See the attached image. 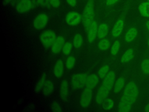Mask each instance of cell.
<instances>
[{
  "instance_id": "3957f363",
  "label": "cell",
  "mask_w": 149,
  "mask_h": 112,
  "mask_svg": "<svg viewBox=\"0 0 149 112\" xmlns=\"http://www.w3.org/2000/svg\"><path fill=\"white\" fill-rule=\"evenodd\" d=\"M94 18V0H88L82 15V20L85 30L88 32Z\"/></svg>"
},
{
  "instance_id": "1f68e13d",
  "label": "cell",
  "mask_w": 149,
  "mask_h": 112,
  "mask_svg": "<svg viewBox=\"0 0 149 112\" xmlns=\"http://www.w3.org/2000/svg\"><path fill=\"white\" fill-rule=\"evenodd\" d=\"M39 5L49 7L51 5V0H39Z\"/></svg>"
},
{
  "instance_id": "8992f818",
  "label": "cell",
  "mask_w": 149,
  "mask_h": 112,
  "mask_svg": "<svg viewBox=\"0 0 149 112\" xmlns=\"http://www.w3.org/2000/svg\"><path fill=\"white\" fill-rule=\"evenodd\" d=\"M93 98V91L91 89L86 88L81 93L80 103L82 107L87 108L90 104Z\"/></svg>"
},
{
  "instance_id": "d6a6232c",
  "label": "cell",
  "mask_w": 149,
  "mask_h": 112,
  "mask_svg": "<svg viewBox=\"0 0 149 112\" xmlns=\"http://www.w3.org/2000/svg\"><path fill=\"white\" fill-rule=\"evenodd\" d=\"M61 4L59 0H51V5L54 8H58Z\"/></svg>"
},
{
  "instance_id": "74e56055",
  "label": "cell",
  "mask_w": 149,
  "mask_h": 112,
  "mask_svg": "<svg viewBox=\"0 0 149 112\" xmlns=\"http://www.w3.org/2000/svg\"><path fill=\"white\" fill-rule=\"evenodd\" d=\"M145 111L149 112V103L147 104L145 107Z\"/></svg>"
},
{
  "instance_id": "9a60e30c",
  "label": "cell",
  "mask_w": 149,
  "mask_h": 112,
  "mask_svg": "<svg viewBox=\"0 0 149 112\" xmlns=\"http://www.w3.org/2000/svg\"><path fill=\"white\" fill-rule=\"evenodd\" d=\"M137 30L135 27L130 28L125 34V41L127 43H130L134 40L137 35Z\"/></svg>"
},
{
  "instance_id": "277c9868",
  "label": "cell",
  "mask_w": 149,
  "mask_h": 112,
  "mask_svg": "<svg viewBox=\"0 0 149 112\" xmlns=\"http://www.w3.org/2000/svg\"><path fill=\"white\" fill-rule=\"evenodd\" d=\"M56 38L55 33L51 30L44 31L41 33L40 37L41 43L46 48L51 46Z\"/></svg>"
},
{
  "instance_id": "30bf717a",
  "label": "cell",
  "mask_w": 149,
  "mask_h": 112,
  "mask_svg": "<svg viewBox=\"0 0 149 112\" xmlns=\"http://www.w3.org/2000/svg\"><path fill=\"white\" fill-rule=\"evenodd\" d=\"M65 44V38L62 36H59L56 37V40L51 46L52 52L54 54L59 53L63 48Z\"/></svg>"
},
{
  "instance_id": "d6986e66",
  "label": "cell",
  "mask_w": 149,
  "mask_h": 112,
  "mask_svg": "<svg viewBox=\"0 0 149 112\" xmlns=\"http://www.w3.org/2000/svg\"><path fill=\"white\" fill-rule=\"evenodd\" d=\"M54 89V85L53 83L50 80L45 81L44 85L42 88V93L45 96H48L50 95Z\"/></svg>"
},
{
  "instance_id": "d590c367",
  "label": "cell",
  "mask_w": 149,
  "mask_h": 112,
  "mask_svg": "<svg viewBox=\"0 0 149 112\" xmlns=\"http://www.w3.org/2000/svg\"><path fill=\"white\" fill-rule=\"evenodd\" d=\"M33 5H39V0H31Z\"/></svg>"
},
{
  "instance_id": "ffe728a7",
  "label": "cell",
  "mask_w": 149,
  "mask_h": 112,
  "mask_svg": "<svg viewBox=\"0 0 149 112\" xmlns=\"http://www.w3.org/2000/svg\"><path fill=\"white\" fill-rule=\"evenodd\" d=\"M134 57V51L132 48L128 49L122 55L121 58V62L122 63H126L131 61Z\"/></svg>"
},
{
  "instance_id": "ab89813d",
  "label": "cell",
  "mask_w": 149,
  "mask_h": 112,
  "mask_svg": "<svg viewBox=\"0 0 149 112\" xmlns=\"http://www.w3.org/2000/svg\"><path fill=\"white\" fill-rule=\"evenodd\" d=\"M148 46H149V39H148Z\"/></svg>"
},
{
  "instance_id": "8d00e7d4",
  "label": "cell",
  "mask_w": 149,
  "mask_h": 112,
  "mask_svg": "<svg viewBox=\"0 0 149 112\" xmlns=\"http://www.w3.org/2000/svg\"><path fill=\"white\" fill-rule=\"evenodd\" d=\"M14 0H3V3L5 4H8L12 2Z\"/></svg>"
},
{
  "instance_id": "603a6c76",
  "label": "cell",
  "mask_w": 149,
  "mask_h": 112,
  "mask_svg": "<svg viewBox=\"0 0 149 112\" xmlns=\"http://www.w3.org/2000/svg\"><path fill=\"white\" fill-rule=\"evenodd\" d=\"M110 47V41L108 39L102 38L98 44V48L101 51H105Z\"/></svg>"
},
{
  "instance_id": "5b68a950",
  "label": "cell",
  "mask_w": 149,
  "mask_h": 112,
  "mask_svg": "<svg viewBox=\"0 0 149 112\" xmlns=\"http://www.w3.org/2000/svg\"><path fill=\"white\" fill-rule=\"evenodd\" d=\"M87 74L85 73H80L74 74L71 78V83L73 88L80 89L86 85L87 79Z\"/></svg>"
},
{
  "instance_id": "9c48e42d",
  "label": "cell",
  "mask_w": 149,
  "mask_h": 112,
  "mask_svg": "<svg viewBox=\"0 0 149 112\" xmlns=\"http://www.w3.org/2000/svg\"><path fill=\"white\" fill-rule=\"evenodd\" d=\"M33 6L31 0H19L16 6V9L19 13H24L30 10Z\"/></svg>"
},
{
  "instance_id": "7402d4cb",
  "label": "cell",
  "mask_w": 149,
  "mask_h": 112,
  "mask_svg": "<svg viewBox=\"0 0 149 112\" xmlns=\"http://www.w3.org/2000/svg\"><path fill=\"white\" fill-rule=\"evenodd\" d=\"M73 46L76 48H80L83 45V37L80 34H76L73 38Z\"/></svg>"
},
{
  "instance_id": "d4e9b609",
  "label": "cell",
  "mask_w": 149,
  "mask_h": 112,
  "mask_svg": "<svg viewBox=\"0 0 149 112\" xmlns=\"http://www.w3.org/2000/svg\"><path fill=\"white\" fill-rule=\"evenodd\" d=\"M102 108L105 110H109L113 108L114 106V102L110 98H106L102 103Z\"/></svg>"
},
{
  "instance_id": "60d3db41",
  "label": "cell",
  "mask_w": 149,
  "mask_h": 112,
  "mask_svg": "<svg viewBox=\"0 0 149 112\" xmlns=\"http://www.w3.org/2000/svg\"><path fill=\"white\" fill-rule=\"evenodd\" d=\"M148 1H149V0H148Z\"/></svg>"
},
{
  "instance_id": "e0dca14e",
  "label": "cell",
  "mask_w": 149,
  "mask_h": 112,
  "mask_svg": "<svg viewBox=\"0 0 149 112\" xmlns=\"http://www.w3.org/2000/svg\"><path fill=\"white\" fill-rule=\"evenodd\" d=\"M140 14L144 17H149V1L142 2L139 7Z\"/></svg>"
},
{
  "instance_id": "e575fe53",
  "label": "cell",
  "mask_w": 149,
  "mask_h": 112,
  "mask_svg": "<svg viewBox=\"0 0 149 112\" xmlns=\"http://www.w3.org/2000/svg\"><path fill=\"white\" fill-rule=\"evenodd\" d=\"M119 0H107V5H109V6H111V5H113L114 4H115L116 2H117Z\"/></svg>"
},
{
  "instance_id": "8fae6325",
  "label": "cell",
  "mask_w": 149,
  "mask_h": 112,
  "mask_svg": "<svg viewBox=\"0 0 149 112\" xmlns=\"http://www.w3.org/2000/svg\"><path fill=\"white\" fill-rule=\"evenodd\" d=\"M98 27L96 22L93 21L90 25V27L88 30L87 40L89 43H92L94 41L97 34Z\"/></svg>"
},
{
  "instance_id": "5bb4252c",
  "label": "cell",
  "mask_w": 149,
  "mask_h": 112,
  "mask_svg": "<svg viewBox=\"0 0 149 112\" xmlns=\"http://www.w3.org/2000/svg\"><path fill=\"white\" fill-rule=\"evenodd\" d=\"M63 69H64L63 62L62 61V60H59L58 61H57V62H56L54 66V73L55 76L58 78H61L63 74Z\"/></svg>"
},
{
  "instance_id": "484cf974",
  "label": "cell",
  "mask_w": 149,
  "mask_h": 112,
  "mask_svg": "<svg viewBox=\"0 0 149 112\" xmlns=\"http://www.w3.org/2000/svg\"><path fill=\"white\" fill-rule=\"evenodd\" d=\"M109 70V66L108 65H104L102 67L100 68V69L98 71V75L99 77L101 79L104 78L106 75L108 74V72Z\"/></svg>"
},
{
  "instance_id": "4316f807",
  "label": "cell",
  "mask_w": 149,
  "mask_h": 112,
  "mask_svg": "<svg viewBox=\"0 0 149 112\" xmlns=\"http://www.w3.org/2000/svg\"><path fill=\"white\" fill-rule=\"evenodd\" d=\"M141 68L144 74H149V58L144 59L143 61L141 64Z\"/></svg>"
},
{
  "instance_id": "7a4b0ae2",
  "label": "cell",
  "mask_w": 149,
  "mask_h": 112,
  "mask_svg": "<svg viewBox=\"0 0 149 112\" xmlns=\"http://www.w3.org/2000/svg\"><path fill=\"white\" fill-rule=\"evenodd\" d=\"M115 79V73L111 71L108 73L99 88L95 96V101L98 104L102 103L103 101L107 98L111 90L112 89Z\"/></svg>"
},
{
  "instance_id": "52a82bcc",
  "label": "cell",
  "mask_w": 149,
  "mask_h": 112,
  "mask_svg": "<svg viewBox=\"0 0 149 112\" xmlns=\"http://www.w3.org/2000/svg\"><path fill=\"white\" fill-rule=\"evenodd\" d=\"M48 16L45 13L38 15L33 21V26L36 29L40 30L43 29L48 23Z\"/></svg>"
},
{
  "instance_id": "ba28073f",
  "label": "cell",
  "mask_w": 149,
  "mask_h": 112,
  "mask_svg": "<svg viewBox=\"0 0 149 112\" xmlns=\"http://www.w3.org/2000/svg\"><path fill=\"white\" fill-rule=\"evenodd\" d=\"M82 19L81 15L77 12H70L67 14L65 20L68 24L70 26H75L79 23Z\"/></svg>"
},
{
  "instance_id": "6da1fadb",
  "label": "cell",
  "mask_w": 149,
  "mask_h": 112,
  "mask_svg": "<svg viewBox=\"0 0 149 112\" xmlns=\"http://www.w3.org/2000/svg\"><path fill=\"white\" fill-rule=\"evenodd\" d=\"M139 96V89L136 84L131 81L126 86L118 106L119 112H129L132 106L136 101Z\"/></svg>"
},
{
  "instance_id": "7c38bea8",
  "label": "cell",
  "mask_w": 149,
  "mask_h": 112,
  "mask_svg": "<svg viewBox=\"0 0 149 112\" xmlns=\"http://www.w3.org/2000/svg\"><path fill=\"white\" fill-rule=\"evenodd\" d=\"M99 82V78L95 74H91L87 77L86 86L90 89H94L97 86Z\"/></svg>"
},
{
  "instance_id": "836d02e7",
  "label": "cell",
  "mask_w": 149,
  "mask_h": 112,
  "mask_svg": "<svg viewBox=\"0 0 149 112\" xmlns=\"http://www.w3.org/2000/svg\"><path fill=\"white\" fill-rule=\"evenodd\" d=\"M66 1H67V2H68V4L69 5L72 6H76V3H77L76 0H66Z\"/></svg>"
},
{
  "instance_id": "f35d334b",
  "label": "cell",
  "mask_w": 149,
  "mask_h": 112,
  "mask_svg": "<svg viewBox=\"0 0 149 112\" xmlns=\"http://www.w3.org/2000/svg\"><path fill=\"white\" fill-rule=\"evenodd\" d=\"M146 26L147 29L149 31V20H148V21L146 22Z\"/></svg>"
},
{
  "instance_id": "cb8c5ba5",
  "label": "cell",
  "mask_w": 149,
  "mask_h": 112,
  "mask_svg": "<svg viewBox=\"0 0 149 112\" xmlns=\"http://www.w3.org/2000/svg\"><path fill=\"white\" fill-rule=\"evenodd\" d=\"M45 82V75L44 74L41 75L40 79L38 80V82L36 84L35 92L37 93V92H39L41 89H42V88L44 85Z\"/></svg>"
},
{
  "instance_id": "83f0119b",
  "label": "cell",
  "mask_w": 149,
  "mask_h": 112,
  "mask_svg": "<svg viewBox=\"0 0 149 112\" xmlns=\"http://www.w3.org/2000/svg\"><path fill=\"white\" fill-rule=\"evenodd\" d=\"M120 46V44L118 40L114 42V43L112 44V46L111 47V54L113 55H116L119 50Z\"/></svg>"
},
{
  "instance_id": "f546056e",
  "label": "cell",
  "mask_w": 149,
  "mask_h": 112,
  "mask_svg": "<svg viewBox=\"0 0 149 112\" xmlns=\"http://www.w3.org/2000/svg\"><path fill=\"white\" fill-rule=\"evenodd\" d=\"M72 48V44L70 42H66L65 43L63 48H62V52L65 55H68L70 54Z\"/></svg>"
},
{
  "instance_id": "f1b7e54d",
  "label": "cell",
  "mask_w": 149,
  "mask_h": 112,
  "mask_svg": "<svg viewBox=\"0 0 149 112\" xmlns=\"http://www.w3.org/2000/svg\"><path fill=\"white\" fill-rule=\"evenodd\" d=\"M76 62V59L73 56H70L68 58L66 61V66L68 69H72Z\"/></svg>"
},
{
  "instance_id": "2e32d148",
  "label": "cell",
  "mask_w": 149,
  "mask_h": 112,
  "mask_svg": "<svg viewBox=\"0 0 149 112\" xmlns=\"http://www.w3.org/2000/svg\"><path fill=\"white\" fill-rule=\"evenodd\" d=\"M109 30V26L106 23H102L100 25H99L98 27V31H97V34L98 37L100 38H104L105 37L108 33Z\"/></svg>"
},
{
  "instance_id": "44dd1931",
  "label": "cell",
  "mask_w": 149,
  "mask_h": 112,
  "mask_svg": "<svg viewBox=\"0 0 149 112\" xmlns=\"http://www.w3.org/2000/svg\"><path fill=\"white\" fill-rule=\"evenodd\" d=\"M125 83V78L123 77H120L117 79L115 83L114 84V87H113V91L115 93H119L123 88L124 86Z\"/></svg>"
},
{
  "instance_id": "4fadbf2b",
  "label": "cell",
  "mask_w": 149,
  "mask_h": 112,
  "mask_svg": "<svg viewBox=\"0 0 149 112\" xmlns=\"http://www.w3.org/2000/svg\"><path fill=\"white\" fill-rule=\"evenodd\" d=\"M123 26H124V21L122 19L118 20L113 27L112 32V36L114 37H117L119 36L123 31Z\"/></svg>"
},
{
  "instance_id": "ac0fdd59",
  "label": "cell",
  "mask_w": 149,
  "mask_h": 112,
  "mask_svg": "<svg viewBox=\"0 0 149 112\" xmlns=\"http://www.w3.org/2000/svg\"><path fill=\"white\" fill-rule=\"evenodd\" d=\"M68 95V83L67 80L62 81L60 86V96L63 100H66Z\"/></svg>"
},
{
  "instance_id": "4dcf8cb0",
  "label": "cell",
  "mask_w": 149,
  "mask_h": 112,
  "mask_svg": "<svg viewBox=\"0 0 149 112\" xmlns=\"http://www.w3.org/2000/svg\"><path fill=\"white\" fill-rule=\"evenodd\" d=\"M51 110L55 112H59L61 111L59 104L56 102H54L51 104Z\"/></svg>"
}]
</instances>
